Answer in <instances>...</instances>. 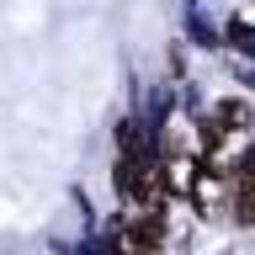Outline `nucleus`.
<instances>
[{"instance_id": "1", "label": "nucleus", "mask_w": 255, "mask_h": 255, "mask_svg": "<svg viewBox=\"0 0 255 255\" xmlns=\"http://www.w3.org/2000/svg\"><path fill=\"white\" fill-rule=\"evenodd\" d=\"M117 186H123L128 202L138 207H159V197H165V186H170V170H165V159L149 154V149H128L123 165H117Z\"/></svg>"}, {"instance_id": "2", "label": "nucleus", "mask_w": 255, "mask_h": 255, "mask_svg": "<svg viewBox=\"0 0 255 255\" xmlns=\"http://www.w3.org/2000/svg\"><path fill=\"white\" fill-rule=\"evenodd\" d=\"M117 245H123L128 255H154L159 245H165V213H159V207H138V213L123 223Z\"/></svg>"}, {"instance_id": "3", "label": "nucleus", "mask_w": 255, "mask_h": 255, "mask_svg": "<svg viewBox=\"0 0 255 255\" xmlns=\"http://www.w3.org/2000/svg\"><path fill=\"white\" fill-rule=\"evenodd\" d=\"M229 213L239 223H255V159H239L229 170Z\"/></svg>"}]
</instances>
